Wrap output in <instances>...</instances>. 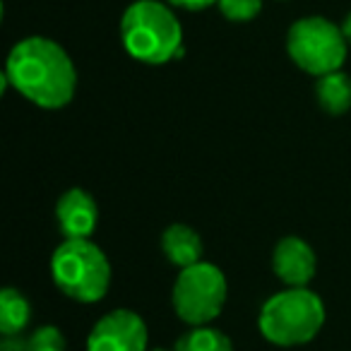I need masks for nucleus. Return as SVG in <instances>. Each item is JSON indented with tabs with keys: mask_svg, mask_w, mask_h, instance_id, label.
Wrapping results in <instances>:
<instances>
[{
	"mask_svg": "<svg viewBox=\"0 0 351 351\" xmlns=\"http://www.w3.org/2000/svg\"><path fill=\"white\" fill-rule=\"evenodd\" d=\"M161 250H164L166 260L176 267H191V265L202 260V239L193 226L188 224H171L161 234Z\"/></svg>",
	"mask_w": 351,
	"mask_h": 351,
	"instance_id": "10",
	"label": "nucleus"
},
{
	"mask_svg": "<svg viewBox=\"0 0 351 351\" xmlns=\"http://www.w3.org/2000/svg\"><path fill=\"white\" fill-rule=\"evenodd\" d=\"M147 351H173V349H164V346H154V349H147Z\"/></svg>",
	"mask_w": 351,
	"mask_h": 351,
	"instance_id": "18",
	"label": "nucleus"
},
{
	"mask_svg": "<svg viewBox=\"0 0 351 351\" xmlns=\"http://www.w3.org/2000/svg\"><path fill=\"white\" fill-rule=\"evenodd\" d=\"M173 351H234L231 339L221 330L210 325L191 327L186 335L178 337Z\"/></svg>",
	"mask_w": 351,
	"mask_h": 351,
	"instance_id": "13",
	"label": "nucleus"
},
{
	"mask_svg": "<svg viewBox=\"0 0 351 351\" xmlns=\"http://www.w3.org/2000/svg\"><path fill=\"white\" fill-rule=\"evenodd\" d=\"M121 41L128 56L145 65H164L183 56V27L161 0H135L125 8Z\"/></svg>",
	"mask_w": 351,
	"mask_h": 351,
	"instance_id": "2",
	"label": "nucleus"
},
{
	"mask_svg": "<svg viewBox=\"0 0 351 351\" xmlns=\"http://www.w3.org/2000/svg\"><path fill=\"white\" fill-rule=\"evenodd\" d=\"M51 279L70 301L97 303L111 287V263L92 239H65L51 255Z\"/></svg>",
	"mask_w": 351,
	"mask_h": 351,
	"instance_id": "4",
	"label": "nucleus"
},
{
	"mask_svg": "<svg viewBox=\"0 0 351 351\" xmlns=\"http://www.w3.org/2000/svg\"><path fill=\"white\" fill-rule=\"evenodd\" d=\"M32 317V306L20 289L5 287L0 291V332L3 337H17Z\"/></svg>",
	"mask_w": 351,
	"mask_h": 351,
	"instance_id": "12",
	"label": "nucleus"
},
{
	"mask_svg": "<svg viewBox=\"0 0 351 351\" xmlns=\"http://www.w3.org/2000/svg\"><path fill=\"white\" fill-rule=\"evenodd\" d=\"M341 32H344L346 41H349V46H351V12L344 17V22H341Z\"/></svg>",
	"mask_w": 351,
	"mask_h": 351,
	"instance_id": "17",
	"label": "nucleus"
},
{
	"mask_svg": "<svg viewBox=\"0 0 351 351\" xmlns=\"http://www.w3.org/2000/svg\"><path fill=\"white\" fill-rule=\"evenodd\" d=\"M346 51L349 41L344 32L327 17H301L287 32L289 58L313 77L341 70V65L346 63Z\"/></svg>",
	"mask_w": 351,
	"mask_h": 351,
	"instance_id": "5",
	"label": "nucleus"
},
{
	"mask_svg": "<svg viewBox=\"0 0 351 351\" xmlns=\"http://www.w3.org/2000/svg\"><path fill=\"white\" fill-rule=\"evenodd\" d=\"M56 221L65 239H92L99 224V207L92 193L70 188L56 202Z\"/></svg>",
	"mask_w": 351,
	"mask_h": 351,
	"instance_id": "9",
	"label": "nucleus"
},
{
	"mask_svg": "<svg viewBox=\"0 0 351 351\" xmlns=\"http://www.w3.org/2000/svg\"><path fill=\"white\" fill-rule=\"evenodd\" d=\"M3 82L34 106L58 111L77 92V68L68 51L49 36H27L10 49Z\"/></svg>",
	"mask_w": 351,
	"mask_h": 351,
	"instance_id": "1",
	"label": "nucleus"
},
{
	"mask_svg": "<svg viewBox=\"0 0 351 351\" xmlns=\"http://www.w3.org/2000/svg\"><path fill=\"white\" fill-rule=\"evenodd\" d=\"M272 269L284 287H308L315 277V250L298 236H284L274 245Z\"/></svg>",
	"mask_w": 351,
	"mask_h": 351,
	"instance_id": "8",
	"label": "nucleus"
},
{
	"mask_svg": "<svg viewBox=\"0 0 351 351\" xmlns=\"http://www.w3.org/2000/svg\"><path fill=\"white\" fill-rule=\"evenodd\" d=\"M317 104L330 116H341L351 108V77L344 70H335L322 77H317L315 84Z\"/></svg>",
	"mask_w": 351,
	"mask_h": 351,
	"instance_id": "11",
	"label": "nucleus"
},
{
	"mask_svg": "<svg viewBox=\"0 0 351 351\" xmlns=\"http://www.w3.org/2000/svg\"><path fill=\"white\" fill-rule=\"evenodd\" d=\"M25 351H65V337L58 327L44 325L32 332V337L25 341Z\"/></svg>",
	"mask_w": 351,
	"mask_h": 351,
	"instance_id": "15",
	"label": "nucleus"
},
{
	"mask_svg": "<svg viewBox=\"0 0 351 351\" xmlns=\"http://www.w3.org/2000/svg\"><path fill=\"white\" fill-rule=\"evenodd\" d=\"M226 296H229V284H226L224 272L217 265L200 260L181 269V274L176 277L171 303H173L176 315L186 325L200 327L210 325L215 317L221 315Z\"/></svg>",
	"mask_w": 351,
	"mask_h": 351,
	"instance_id": "6",
	"label": "nucleus"
},
{
	"mask_svg": "<svg viewBox=\"0 0 351 351\" xmlns=\"http://www.w3.org/2000/svg\"><path fill=\"white\" fill-rule=\"evenodd\" d=\"M171 8H181V10H191V12H197V10H207V8L217 5V0H166Z\"/></svg>",
	"mask_w": 351,
	"mask_h": 351,
	"instance_id": "16",
	"label": "nucleus"
},
{
	"mask_svg": "<svg viewBox=\"0 0 351 351\" xmlns=\"http://www.w3.org/2000/svg\"><path fill=\"white\" fill-rule=\"evenodd\" d=\"M325 325V303L308 287H287L269 296L258 315L260 335L277 346H301Z\"/></svg>",
	"mask_w": 351,
	"mask_h": 351,
	"instance_id": "3",
	"label": "nucleus"
},
{
	"mask_svg": "<svg viewBox=\"0 0 351 351\" xmlns=\"http://www.w3.org/2000/svg\"><path fill=\"white\" fill-rule=\"evenodd\" d=\"M217 8L229 22H253L263 12V0H217Z\"/></svg>",
	"mask_w": 351,
	"mask_h": 351,
	"instance_id": "14",
	"label": "nucleus"
},
{
	"mask_svg": "<svg viewBox=\"0 0 351 351\" xmlns=\"http://www.w3.org/2000/svg\"><path fill=\"white\" fill-rule=\"evenodd\" d=\"M147 325L135 311L116 308L94 322L87 351H147Z\"/></svg>",
	"mask_w": 351,
	"mask_h": 351,
	"instance_id": "7",
	"label": "nucleus"
}]
</instances>
